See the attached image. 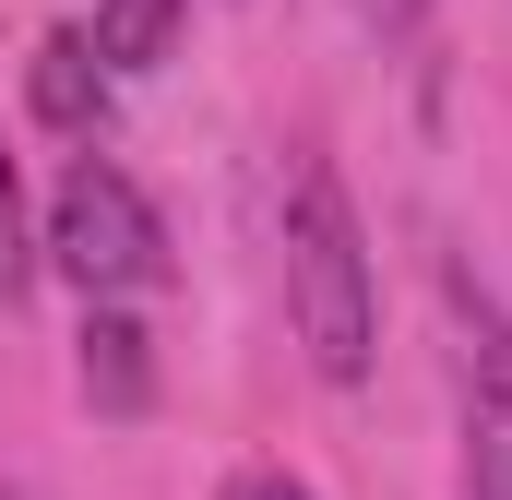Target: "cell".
<instances>
[{"instance_id":"8","label":"cell","mask_w":512,"mask_h":500,"mask_svg":"<svg viewBox=\"0 0 512 500\" xmlns=\"http://www.w3.org/2000/svg\"><path fill=\"white\" fill-rule=\"evenodd\" d=\"M215 500H310V477H286V465H239Z\"/></svg>"},{"instance_id":"6","label":"cell","mask_w":512,"mask_h":500,"mask_svg":"<svg viewBox=\"0 0 512 500\" xmlns=\"http://www.w3.org/2000/svg\"><path fill=\"white\" fill-rule=\"evenodd\" d=\"M465 477H477V500H512V405H465Z\"/></svg>"},{"instance_id":"2","label":"cell","mask_w":512,"mask_h":500,"mask_svg":"<svg viewBox=\"0 0 512 500\" xmlns=\"http://www.w3.org/2000/svg\"><path fill=\"white\" fill-rule=\"evenodd\" d=\"M48 262L84 286V310H120L143 286H167V227L108 155H72L60 191H48Z\"/></svg>"},{"instance_id":"3","label":"cell","mask_w":512,"mask_h":500,"mask_svg":"<svg viewBox=\"0 0 512 500\" xmlns=\"http://www.w3.org/2000/svg\"><path fill=\"white\" fill-rule=\"evenodd\" d=\"M24 96H36V120L72 131V143H96V131H108V72H96V48H84V36H48V48L24 60Z\"/></svg>"},{"instance_id":"9","label":"cell","mask_w":512,"mask_h":500,"mask_svg":"<svg viewBox=\"0 0 512 500\" xmlns=\"http://www.w3.org/2000/svg\"><path fill=\"white\" fill-rule=\"evenodd\" d=\"M370 12H417V0H370Z\"/></svg>"},{"instance_id":"4","label":"cell","mask_w":512,"mask_h":500,"mask_svg":"<svg viewBox=\"0 0 512 500\" xmlns=\"http://www.w3.org/2000/svg\"><path fill=\"white\" fill-rule=\"evenodd\" d=\"M84 393H96V417H143L155 405V358H143L131 310H84Z\"/></svg>"},{"instance_id":"5","label":"cell","mask_w":512,"mask_h":500,"mask_svg":"<svg viewBox=\"0 0 512 500\" xmlns=\"http://www.w3.org/2000/svg\"><path fill=\"white\" fill-rule=\"evenodd\" d=\"M167 24H179V0H96V60H120V72L167 60Z\"/></svg>"},{"instance_id":"1","label":"cell","mask_w":512,"mask_h":500,"mask_svg":"<svg viewBox=\"0 0 512 500\" xmlns=\"http://www.w3.org/2000/svg\"><path fill=\"white\" fill-rule=\"evenodd\" d=\"M286 298H298V346L322 381H370V250H358V215H346V179L322 155L286 167Z\"/></svg>"},{"instance_id":"7","label":"cell","mask_w":512,"mask_h":500,"mask_svg":"<svg viewBox=\"0 0 512 500\" xmlns=\"http://www.w3.org/2000/svg\"><path fill=\"white\" fill-rule=\"evenodd\" d=\"M24 274H36V250H24V191H12V155H0V310L24 298Z\"/></svg>"}]
</instances>
